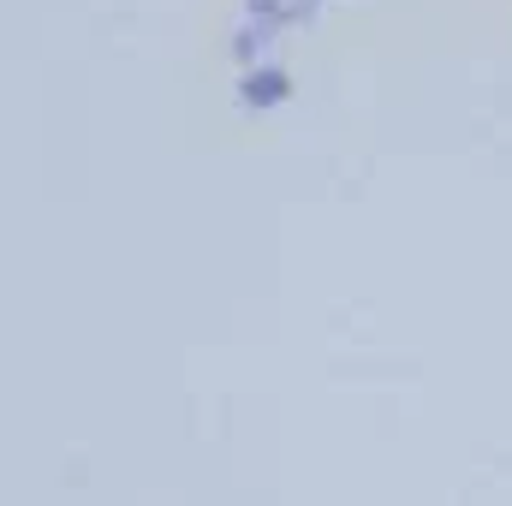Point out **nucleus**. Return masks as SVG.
Here are the masks:
<instances>
[]
</instances>
